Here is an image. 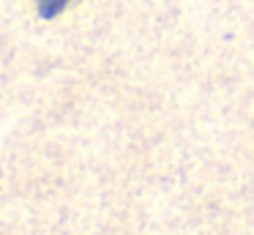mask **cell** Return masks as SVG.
I'll return each mask as SVG.
<instances>
[{"label": "cell", "instance_id": "1", "mask_svg": "<svg viewBox=\"0 0 254 235\" xmlns=\"http://www.w3.org/2000/svg\"><path fill=\"white\" fill-rule=\"evenodd\" d=\"M66 5H68V0H36V8H39V14L44 16V19L58 16Z\"/></svg>", "mask_w": 254, "mask_h": 235}]
</instances>
